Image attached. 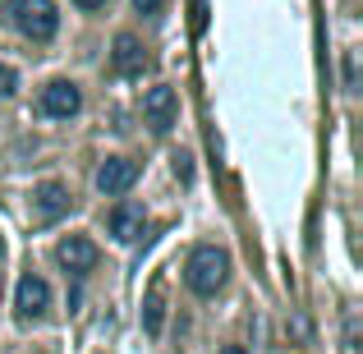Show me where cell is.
I'll return each mask as SVG.
<instances>
[{"label": "cell", "mask_w": 363, "mask_h": 354, "mask_svg": "<svg viewBox=\"0 0 363 354\" xmlns=\"http://www.w3.org/2000/svg\"><path fill=\"white\" fill-rule=\"evenodd\" d=\"M225 276H230V258H225V248L203 244V248L189 253L184 281H189V290H194V294H216L225 285Z\"/></svg>", "instance_id": "obj_1"}, {"label": "cell", "mask_w": 363, "mask_h": 354, "mask_svg": "<svg viewBox=\"0 0 363 354\" xmlns=\"http://www.w3.org/2000/svg\"><path fill=\"white\" fill-rule=\"evenodd\" d=\"M9 18L33 42H51L55 28H60V14H55L51 0H9Z\"/></svg>", "instance_id": "obj_2"}, {"label": "cell", "mask_w": 363, "mask_h": 354, "mask_svg": "<svg viewBox=\"0 0 363 354\" xmlns=\"http://www.w3.org/2000/svg\"><path fill=\"white\" fill-rule=\"evenodd\" d=\"M42 116H51V120H69V116H79L83 111V92H79V83H69V79H55V83H46L42 88Z\"/></svg>", "instance_id": "obj_3"}, {"label": "cell", "mask_w": 363, "mask_h": 354, "mask_svg": "<svg viewBox=\"0 0 363 354\" xmlns=\"http://www.w3.org/2000/svg\"><path fill=\"white\" fill-rule=\"evenodd\" d=\"M143 120L152 124V133H170V124L179 120V97L175 88H147V97H143Z\"/></svg>", "instance_id": "obj_4"}, {"label": "cell", "mask_w": 363, "mask_h": 354, "mask_svg": "<svg viewBox=\"0 0 363 354\" xmlns=\"http://www.w3.org/2000/svg\"><path fill=\"white\" fill-rule=\"evenodd\" d=\"M14 309H18V318H23V322H37L46 309H51V285H46L42 276L28 272L23 281H18V290H14Z\"/></svg>", "instance_id": "obj_5"}, {"label": "cell", "mask_w": 363, "mask_h": 354, "mask_svg": "<svg viewBox=\"0 0 363 354\" xmlns=\"http://www.w3.org/2000/svg\"><path fill=\"white\" fill-rule=\"evenodd\" d=\"M133 179H138V161H129V157H106V161H101V170H97V189L106 198L129 194Z\"/></svg>", "instance_id": "obj_6"}, {"label": "cell", "mask_w": 363, "mask_h": 354, "mask_svg": "<svg viewBox=\"0 0 363 354\" xmlns=\"http://www.w3.org/2000/svg\"><path fill=\"white\" fill-rule=\"evenodd\" d=\"M55 258H60V267H65V272L83 276V272H92V267H97V258H101V253H97V244H92V239L69 235V239H60Z\"/></svg>", "instance_id": "obj_7"}, {"label": "cell", "mask_w": 363, "mask_h": 354, "mask_svg": "<svg viewBox=\"0 0 363 354\" xmlns=\"http://www.w3.org/2000/svg\"><path fill=\"white\" fill-rule=\"evenodd\" d=\"M147 65H152L147 46H143L133 33H120V37H116V70L124 74V79H133V74H143Z\"/></svg>", "instance_id": "obj_8"}, {"label": "cell", "mask_w": 363, "mask_h": 354, "mask_svg": "<svg viewBox=\"0 0 363 354\" xmlns=\"http://www.w3.org/2000/svg\"><path fill=\"white\" fill-rule=\"evenodd\" d=\"M37 212H42V221H55V216L69 212V189L60 184V179H46V184H37Z\"/></svg>", "instance_id": "obj_9"}, {"label": "cell", "mask_w": 363, "mask_h": 354, "mask_svg": "<svg viewBox=\"0 0 363 354\" xmlns=\"http://www.w3.org/2000/svg\"><path fill=\"white\" fill-rule=\"evenodd\" d=\"M111 235H116L120 244H133V239L143 235V212L129 207V203H120L116 212H111Z\"/></svg>", "instance_id": "obj_10"}, {"label": "cell", "mask_w": 363, "mask_h": 354, "mask_svg": "<svg viewBox=\"0 0 363 354\" xmlns=\"http://www.w3.org/2000/svg\"><path fill=\"white\" fill-rule=\"evenodd\" d=\"M143 327H147L152 336L161 331V290H157V285H152V294H147V309H143Z\"/></svg>", "instance_id": "obj_11"}, {"label": "cell", "mask_w": 363, "mask_h": 354, "mask_svg": "<svg viewBox=\"0 0 363 354\" xmlns=\"http://www.w3.org/2000/svg\"><path fill=\"white\" fill-rule=\"evenodd\" d=\"M14 88H18V74L9 65H0V97H14Z\"/></svg>", "instance_id": "obj_12"}, {"label": "cell", "mask_w": 363, "mask_h": 354, "mask_svg": "<svg viewBox=\"0 0 363 354\" xmlns=\"http://www.w3.org/2000/svg\"><path fill=\"white\" fill-rule=\"evenodd\" d=\"M133 9H138V14H157L161 0H133Z\"/></svg>", "instance_id": "obj_13"}, {"label": "cell", "mask_w": 363, "mask_h": 354, "mask_svg": "<svg viewBox=\"0 0 363 354\" xmlns=\"http://www.w3.org/2000/svg\"><path fill=\"white\" fill-rule=\"evenodd\" d=\"M74 5H83V9H97V5H106V0H74Z\"/></svg>", "instance_id": "obj_14"}, {"label": "cell", "mask_w": 363, "mask_h": 354, "mask_svg": "<svg viewBox=\"0 0 363 354\" xmlns=\"http://www.w3.org/2000/svg\"><path fill=\"white\" fill-rule=\"evenodd\" d=\"M221 354H244V345H225V350H221Z\"/></svg>", "instance_id": "obj_15"}]
</instances>
